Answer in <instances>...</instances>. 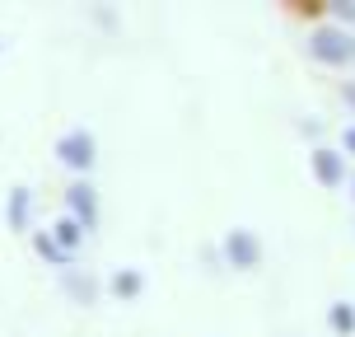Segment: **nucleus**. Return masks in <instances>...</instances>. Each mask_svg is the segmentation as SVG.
Returning <instances> with one entry per match:
<instances>
[{"mask_svg":"<svg viewBox=\"0 0 355 337\" xmlns=\"http://www.w3.org/2000/svg\"><path fill=\"white\" fill-rule=\"evenodd\" d=\"M313 52L322 61H346V56H355V42L341 28H322V33H313Z\"/></svg>","mask_w":355,"mask_h":337,"instance_id":"1","label":"nucleus"},{"mask_svg":"<svg viewBox=\"0 0 355 337\" xmlns=\"http://www.w3.org/2000/svg\"><path fill=\"white\" fill-rule=\"evenodd\" d=\"M61 160L85 169V164L94 160V141H89V136H66V141H61Z\"/></svg>","mask_w":355,"mask_h":337,"instance_id":"2","label":"nucleus"},{"mask_svg":"<svg viewBox=\"0 0 355 337\" xmlns=\"http://www.w3.org/2000/svg\"><path fill=\"white\" fill-rule=\"evenodd\" d=\"M230 253H234V263H239V267L257 263V244H252L248 234H230Z\"/></svg>","mask_w":355,"mask_h":337,"instance_id":"3","label":"nucleus"},{"mask_svg":"<svg viewBox=\"0 0 355 337\" xmlns=\"http://www.w3.org/2000/svg\"><path fill=\"white\" fill-rule=\"evenodd\" d=\"M313 174H318L322 183H327V188H332V183H341V164H337V155L318 150V155H313Z\"/></svg>","mask_w":355,"mask_h":337,"instance_id":"4","label":"nucleus"},{"mask_svg":"<svg viewBox=\"0 0 355 337\" xmlns=\"http://www.w3.org/2000/svg\"><path fill=\"white\" fill-rule=\"evenodd\" d=\"M71 202H75V211H80V220H94V197H89L85 183H80V188H71Z\"/></svg>","mask_w":355,"mask_h":337,"instance_id":"5","label":"nucleus"},{"mask_svg":"<svg viewBox=\"0 0 355 337\" xmlns=\"http://www.w3.org/2000/svg\"><path fill=\"white\" fill-rule=\"evenodd\" d=\"M56 239H61L66 249H75V244H80V220H71V215H66V220H56Z\"/></svg>","mask_w":355,"mask_h":337,"instance_id":"6","label":"nucleus"},{"mask_svg":"<svg viewBox=\"0 0 355 337\" xmlns=\"http://www.w3.org/2000/svg\"><path fill=\"white\" fill-rule=\"evenodd\" d=\"M10 215H15V225H24V215H28V192H24V188H19L15 202H10Z\"/></svg>","mask_w":355,"mask_h":337,"instance_id":"7","label":"nucleus"},{"mask_svg":"<svg viewBox=\"0 0 355 337\" xmlns=\"http://www.w3.org/2000/svg\"><path fill=\"white\" fill-rule=\"evenodd\" d=\"M117 290H122V295H136V290H141V281L126 272V277H117Z\"/></svg>","mask_w":355,"mask_h":337,"instance_id":"8","label":"nucleus"},{"mask_svg":"<svg viewBox=\"0 0 355 337\" xmlns=\"http://www.w3.org/2000/svg\"><path fill=\"white\" fill-rule=\"evenodd\" d=\"M332 323H337V328H355V314L351 309H332Z\"/></svg>","mask_w":355,"mask_h":337,"instance_id":"9","label":"nucleus"},{"mask_svg":"<svg viewBox=\"0 0 355 337\" xmlns=\"http://www.w3.org/2000/svg\"><path fill=\"white\" fill-rule=\"evenodd\" d=\"M346 150H351V155H355V126H351V131H346Z\"/></svg>","mask_w":355,"mask_h":337,"instance_id":"10","label":"nucleus"}]
</instances>
